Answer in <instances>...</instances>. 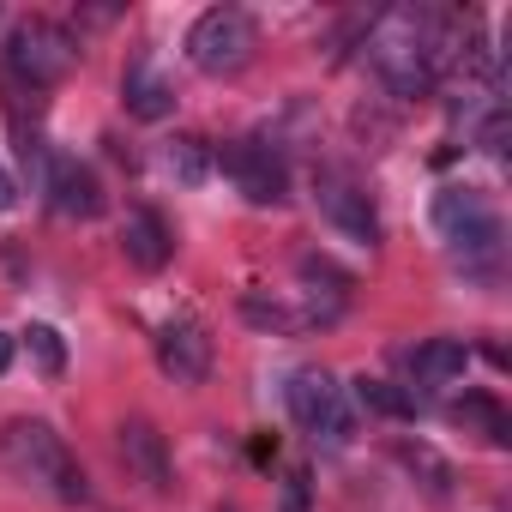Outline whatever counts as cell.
<instances>
[{"instance_id": "6da1fadb", "label": "cell", "mask_w": 512, "mask_h": 512, "mask_svg": "<svg viewBox=\"0 0 512 512\" xmlns=\"http://www.w3.org/2000/svg\"><path fill=\"white\" fill-rule=\"evenodd\" d=\"M434 229H440L452 266L464 278L500 284V272H506V223H500V211L488 205L482 187H464V181L440 187L434 193Z\"/></svg>"}, {"instance_id": "7a4b0ae2", "label": "cell", "mask_w": 512, "mask_h": 512, "mask_svg": "<svg viewBox=\"0 0 512 512\" xmlns=\"http://www.w3.org/2000/svg\"><path fill=\"white\" fill-rule=\"evenodd\" d=\"M0 464H7L25 488L61 500V506H85L91 500V482H85V464L73 458V446L43 422V416H13L0 428Z\"/></svg>"}, {"instance_id": "3957f363", "label": "cell", "mask_w": 512, "mask_h": 512, "mask_svg": "<svg viewBox=\"0 0 512 512\" xmlns=\"http://www.w3.org/2000/svg\"><path fill=\"white\" fill-rule=\"evenodd\" d=\"M284 398H290V416H296V428H308L314 434V446H326V452H344L350 440H356V404H350V392L338 386V374H326V368H296L290 374V386H284Z\"/></svg>"}, {"instance_id": "277c9868", "label": "cell", "mask_w": 512, "mask_h": 512, "mask_svg": "<svg viewBox=\"0 0 512 512\" xmlns=\"http://www.w3.org/2000/svg\"><path fill=\"white\" fill-rule=\"evenodd\" d=\"M260 55V31L241 7H205L193 25H187V61L205 73V79H235L253 67Z\"/></svg>"}, {"instance_id": "5b68a950", "label": "cell", "mask_w": 512, "mask_h": 512, "mask_svg": "<svg viewBox=\"0 0 512 512\" xmlns=\"http://www.w3.org/2000/svg\"><path fill=\"white\" fill-rule=\"evenodd\" d=\"M73 67H79V43H73L67 25H55V19H19V25L7 31V73H13L19 85L49 91V85H61Z\"/></svg>"}, {"instance_id": "8992f818", "label": "cell", "mask_w": 512, "mask_h": 512, "mask_svg": "<svg viewBox=\"0 0 512 512\" xmlns=\"http://www.w3.org/2000/svg\"><path fill=\"white\" fill-rule=\"evenodd\" d=\"M217 169L235 181V193L247 205H284L290 199V163L266 139H235V145H223L217 151Z\"/></svg>"}, {"instance_id": "52a82bcc", "label": "cell", "mask_w": 512, "mask_h": 512, "mask_svg": "<svg viewBox=\"0 0 512 512\" xmlns=\"http://www.w3.org/2000/svg\"><path fill=\"white\" fill-rule=\"evenodd\" d=\"M314 205H320V217L344 235V241H356V247H380V211H374V199L344 175V169H320L314 175Z\"/></svg>"}, {"instance_id": "ba28073f", "label": "cell", "mask_w": 512, "mask_h": 512, "mask_svg": "<svg viewBox=\"0 0 512 512\" xmlns=\"http://www.w3.org/2000/svg\"><path fill=\"white\" fill-rule=\"evenodd\" d=\"M157 368L175 380V386H205L211 380V332L187 314L163 320L157 326Z\"/></svg>"}, {"instance_id": "9c48e42d", "label": "cell", "mask_w": 512, "mask_h": 512, "mask_svg": "<svg viewBox=\"0 0 512 512\" xmlns=\"http://www.w3.org/2000/svg\"><path fill=\"white\" fill-rule=\"evenodd\" d=\"M115 446H121V464H127L133 482H145L151 494H169V488H175V458H169V440L157 434V422L127 416V422L115 428Z\"/></svg>"}, {"instance_id": "30bf717a", "label": "cell", "mask_w": 512, "mask_h": 512, "mask_svg": "<svg viewBox=\"0 0 512 512\" xmlns=\"http://www.w3.org/2000/svg\"><path fill=\"white\" fill-rule=\"evenodd\" d=\"M43 193H49V205H55L61 217H73V223H91V217L103 211V181H97V169L79 163V157H55V163L43 169Z\"/></svg>"}, {"instance_id": "8fae6325", "label": "cell", "mask_w": 512, "mask_h": 512, "mask_svg": "<svg viewBox=\"0 0 512 512\" xmlns=\"http://www.w3.org/2000/svg\"><path fill=\"white\" fill-rule=\"evenodd\" d=\"M121 253H127V266H133V272H163V266L175 260V235H169L163 211L133 205V211L121 217Z\"/></svg>"}, {"instance_id": "7c38bea8", "label": "cell", "mask_w": 512, "mask_h": 512, "mask_svg": "<svg viewBox=\"0 0 512 512\" xmlns=\"http://www.w3.org/2000/svg\"><path fill=\"white\" fill-rule=\"evenodd\" d=\"M121 103H127L133 121H163V115H175V85L157 73L151 55H133L127 73H121Z\"/></svg>"}, {"instance_id": "4fadbf2b", "label": "cell", "mask_w": 512, "mask_h": 512, "mask_svg": "<svg viewBox=\"0 0 512 512\" xmlns=\"http://www.w3.org/2000/svg\"><path fill=\"white\" fill-rule=\"evenodd\" d=\"M464 368H470V344H464V338H428V344L410 350V380H416L422 392L458 386ZM416 386H410V392H416Z\"/></svg>"}, {"instance_id": "5bb4252c", "label": "cell", "mask_w": 512, "mask_h": 512, "mask_svg": "<svg viewBox=\"0 0 512 512\" xmlns=\"http://www.w3.org/2000/svg\"><path fill=\"white\" fill-rule=\"evenodd\" d=\"M446 416H452V428H464V434H476L482 446H512V416H506V404L494 398V392H464V398H452L446 404Z\"/></svg>"}, {"instance_id": "9a60e30c", "label": "cell", "mask_w": 512, "mask_h": 512, "mask_svg": "<svg viewBox=\"0 0 512 512\" xmlns=\"http://www.w3.org/2000/svg\"><path fill=\"white\" fill-rule=\"evenodd\" d=\"M344 392H350L356 416L368 410V416H386V422H416V410H422V398H416L410 386H398V380H380V374H362V380H350Z\"/></svg>"}, {"instance_id": "2e32d148", "label": "cell", "mask_w": 512, "mask_h": 512, "mask_svg": "<svg viewBox=\"0 0 512 512\" xmlns=\"http://www.w3.org/2000/svg\"><path fill=\"white\" fill-rule=\"evenodd\" d=\"M163 169H169V181H175V187H205V181H211V169H217V151H211L205 139L181 133V139H169V145H163Z\"/></svg>"}, {"instance_id": "e0dca14e", "label": "cell", "mask_w": 512, "mask_h": 512, "mask_svg": "<svg viewBox=\"0 0 512 512\" xmlns=\"http://www.w3.org/2000/svg\"><path fill=\"white\" fill-rule=\"evenodd\" d=\"M19 344H25V356H31V368H37L43 380H61V374H67V344H61L55 326H25Z\"/></svg>"}, {"instance_id": "ac0fdd59", "label": "cell", "mask_w": 512, "mask_h": 512, "mask_svg": "<svg viewBox=\"0 0 512 512\" xmlns=\"http://www.w3.org/2000/svg\"><path fill=\"white\" fill-rule=\"evenodd\" d=\"M241 314H247V326H260V332H308L302 308L296 302H278V296H247Z\"/></svg>"}, {"instance_id": "d6986e66", "label": "cell", "mask_w": 512, "mask_h": 512, "mask_svg": "<svg viewBox=\"0 0 512 512\" xmlns=\"http://www.w3.org/2000/svg\"><path fill=\"white\" fill-rule=\"evenodd\" d=\"M308 500H314V482H308V464H296L284 476V512H308Z\"/></svg>"}, {"instance_id": "ffe728a7", "label": "cell", "mask_w": 512, "mask_h": 512, "mask_svg": "<svg viewBox=\"0 0 512 512\" xmlns=\"http://www.w3.org/2000/svg\"><path fill=\"white\" fill-rule=\"evenodd\" d=\"M13 350H19V338H13V332H0V374L13 368Z\"/></svg>"}, {"instance_id": "44dd1931", "label": "cell", "mask_w": 512, "mask_h": 512, "mask_svg": "<svg viewBox=\"0 0 512 512\" xmlns=\"http://www.w3.org/2000/svg\"><path fill=\"white\" fill-rule=\"evenodd\" d=\"M13 199V181H7V169H0V205H7Z\"/></svg>"}]
</instances>
